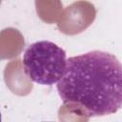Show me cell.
<instances>
[{"label": "cell", "mask_w": 122, "mask_h": 122, "mask_svg": "<svg viewBox=\"0 0 122 122\" xmlns=\"http://www.w3.org/2000/svg\"><path fill=\"white\" fill-rule=\"evenodd\" d=\"M57 91L63 103L76 106L87 118L112 114L122 108V64L101 51L71 56Z\"/></svg>", "instance_id": "6da1fadb"}, {"label": "cell", "mask_w": 122, "mask_h": 122, "mask_svg": "<svg viewBox=\"0 0 122 122\" xmlns=\"http://www.w3.org/2000/svg\"><path fill=\"white\" fill-rule=\"evenodd\" d=\"M23 65L28 76L35 83L51 86L56 84L67 68L65 51L51 41H38L28 47Z\"/></svg>", "instance_id": "7a4b0ae2"}, {"label": "cell", "mask_w": 122, "mask_h": 122, "mask_svg": "<svg viewBox=\"0 0 122 122\" xmlns=\"http://www.w3.org/2000/svg\"><path fill=\"white\" fill-rule=\"evenodd\" d=\"M96 17L93 4L87 0H78L65 8L56 24L58 30L67 35H75L89 28Z\"/></svg>", "instance_id": "3957f363"}, {"label": "cell", "mask_w": 122, "mask_h": 122, "mask_svg": "<svg viewBox=\"0 0 122 122\" xmlns=\"http://www.w3.org/2000/svg\"><path fill=\"white\" fill-rule=\"evenodd\" d=\"M4 78L8 88L17 95H27L32 90L31 79L26 73L20 59H14L7 64Z\"/></svg>", "instance_id": "277c9868"}, {"label": "cell", "mask_w": 122, "mask_h": 122, "mask_svg": "<svg viewBox=\"0 0 122 122\" xmlns=\"http://www.w3.org/2000/svg\"><path fill=\"white\" fill-rule=\"evenodd\" d=\"M1 47L2 58H12L18 55L24 48V38L22 34L14 29H6L1 32Z\"/></svg>", "instance_id": "5b68a950"}, {"label": "cell", "mask_w": 122, "mask_h": 122, "mask_svg": "<svg viewBox=\"0 0 122 122\" xmlns=\"http://www.w3.org/2000/svg\"><path fill=\"white\" fill-rule=\"evenodd\" d=\"M35 7L39 18L48 24L57 22L63 11L61 0H35Z\"/></svg>", "instance_id": "8992f818"}]
</instances>
